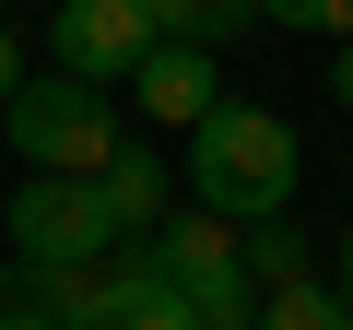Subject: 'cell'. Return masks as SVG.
Wrapping results in <instances>:
<instances>
[{"label":"cell","instance_id":"obj_1","mask_svg":"<svg viewBox=\"0 0 353 330\" xmlns=\"http://www.w3.org/2000/svg\"><path fill=\"white\" fill-rule=\"evenodd\" d=\"M294 177H306V153H294V130L271 118V106H201V130H189V201H212L224 224H259V213H283L294 201Z\"/></svg>","mask_w":353,"mask_h":330},{"label":"cell","instance_id":"obj_2","mask_svg":"<svg viewBox=\"0 0 353 330\" xmlns=\"http://www.w3.org/2000/svg\"><path fill=\"white\" fill-rule=\"evenodd\" d=\"M0 130H12V153L24 165H48V177H106L118 165V106H106V83H83V71H48V83H12L0 95Z\"/></svg>","mask_w":353,"mask_h":330},{"label":"cell","instance_id":"obj_3","mask_svg":"<svg viewBox=\"0 0 353 330\" xmlns=\"http://www.w3.org/2000/svg\"><path fill=\"white\" fill-rule=\"evenodd\" d=\"M141 248H153V271H165L176 295H189V318H201V330H259V271H248V236H236L212 201H176Z\"/></svg>","mask_w":353,"mask_h":330},{"label":"cell","instance_id":"obj_4","mask_svg":"<svg viewBox=\"0 0 353 330\" xmlns=\"http://www.w3.org/2000/svg\"><path fill=\"white\" fill-rule=\"evenodd\" d=\"M118 236H130V224H118L106 177H48V165L12 189V213H0V248H12L24 271H36V260H106Z\"/></svg>","mask_w":353,"mask_h":330},{"label":"cell","instance_id":"obj_5","mask_svg":"<svg viewBox=\"0 0 353 330\" xmlns=\"http://www.w3.org/2000/svg\"><path fill=\"white\" fill-rule=\"evenodd\" d=\"M153 36H165L153 0H59V12H48V59L83 71V83H130Z\"/></svg>","mask_w":353,"mask_h":330},{"label":"cell","instance_id":"obj_6","mask_svg":"<svg viewBox=\"0 0 353 330\" xmlns=\"http://www.w3.org/2000/svg\"><path fill=\"white\" fill-rule=\"evenodd\" d=\"M130 95H141L165 130H201V106L224 95V71H212V48H201V36H153V48H141V71H130Z\"/></svg>","mask_w":353,"mask_h":330},{"label":"cell","instance_id":"obj_7","mask_svg":"<svg viewBox=\"0 0 353 330\" xmlns=\"http://www.w3.org/2000/svg\"><path fill=\"white\" fill-rule=\"evenodd\" d=\"M259 330H353V295L294 271V283H259Z\"/></svg>","mask_w":353,"mask_h":330},{"label":"cell","instance_id":"obj_8","mask_svg":"<svg viewBox=\"0 0 353 330\" xmlns=\"http://www.w3.org/2000/svg\"><path fill=\"white\" fill-rule=\"evenodd\" d=\"M106 201H118V224H130V236H153V224H165V165H153L141 142H118V165H106Z\"/></svg>","mask_w":353,"mask_h":330},{"label":"cell","instance_id":"obj_9","mask_svg":"<svg viewBox=\"0 0 353 330\" xmlns=\"http://www.w3.org/2000/svg\"><path fill=\"white\" fill-rule=\"evenodd\" d=\"M153 24H165V36L224 48V36H248V24H259V0H153Z\"/></svg>","mask_w":353,"mask_h":330},{"label":"cell","instance_id":"obj_10","mask_svg":"<svg viewBox=\"0 0 353 330\" xmlns=\"http://www.w3.org/2000/svg\"><path fill=\"white\" fill-rule=\"evenodd\" d=\"M236 236H248V271H259V283H294V271H306L294 213H259V224H236Z\"/></svg>","mask_w":353,"mask_h":330},{"label":"cell","instance_id":"obj_11","mask_svg":"<svg viewBox=\"0 0 353 330\" xmlns=\"http://www.w3.org/2000/svg\"><path fill=\"white\" fill-rule=\"evenodd\" d=\"M83 330H201V318H189V295H176V283H141L130 307H106V318H83Z\"/></svg>","mask_w":353,"mask_h":330},{"label":"cell","instance_id":"obj_12","mask_svg":"<svg viewBox=\"0 0 353 330\" xmlns=\"http://www.w3.org/2000/svg\"><path fill=\"white\" fill-rule=\"evenodd\" d=\"M259 24H294V36H353V0H259Z\"/></svg>","mask_w":353,"mask_h":330},{"label":"cell","instance_id":"obj_13","mask_svg":"<svg viewBox=\"0 0 353 330\" xmlns=\"http://www.w3.org/2000/svg\"><path fill=\"white\" fill-rule=\"evenodd\" d=\"M0 330H59V318H48V307H36L24 283H12V295H0Z\"/></svg>","mask_w":353,"mask_h":330},{"label":"cell","instance_id":"obj_14","mask_svg":"<svg viewBox=\"0 0 353 330\" xmlns=\"http://www.w3.org/2000/svg\"><path fill=\"white\" fill-rule=\"evenodd\" d=\"M24 83V48H12V24H0V95H12Z\"/></svg>","mask_w":353,"mask_h":330},{"label":"cell","instance_id":"obj_15","mask_svg":"<svg viewBox=\"0 0 353 330\" xmlns=\"http://www.w3.org/2000/svg\"><path fill=\"white\" fill-rule=\"evenodd\" d=\"M330 95H341V106H353V36H341V59H330Z\"/></svg>","mask_w":353,"mask_h":330},{"label":"cell","instance_id":"obj_16","mask_svg":"<svg viewBox=\"0 0 353 330\" xmlns=\"http://www.w3.org/2000/svg\"><path fill=\"white\" fill-rule=\"evenodd\" d=\"M330 283H341V295H353V224H341V260H330Z\"/></svg>","mask_w":353,"mask_h":330},{"label":"cell","instance_id":"obj_17","mask_svg":"<svg viewBox=\"0 0 353 330\" xmlns=\"http://www.w3.org/2000/svg\"><path fill=\"white\" fill-rule=\"evenodd\" d=\"M0 295H12V248H0Z\"/></svg>","mask_w":353,"mask_h":330},{"label":"cell","instance_id":"obj_18","mask_svg":"<svg viewBox=\"0 0 353 330\" xmlns=\"http://www.w3.org/2000/svg\"><path fill=\"white\" fill-rule=\"evenodd\" d=\"M0 12H12V0H0Z\"/></svg>","mask_w":353,"mask_h":330}]
</instances>
